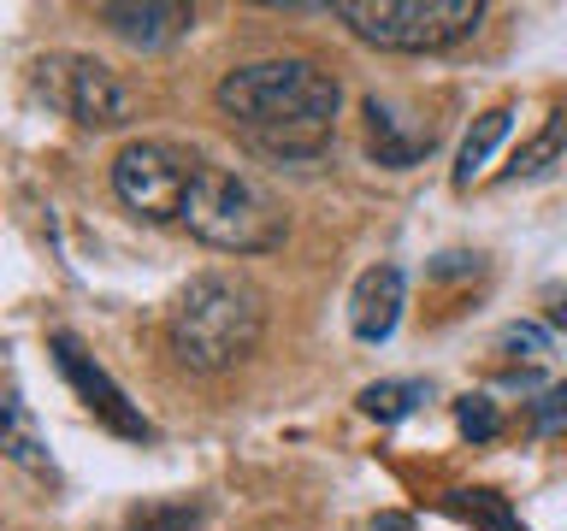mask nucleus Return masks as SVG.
Returning <instances> with one entry per match:
<instances>
[{"instance_id": "f257e3e1", "label": "nucleus", "mask_w": 567, "mask_h": 531, "mask_svg": "<svg viewBox=\"0 0 567 531\" xmlns=\"http://www.w3.org/2000/svg\"><path fill=\"white\" fill-rule=\"evenodd\" d=\"M213 101L248 148L272 159H313L337 131L343 88L313 60H255L225 71Z\"/></svg>"}, {"instance_id": "f03ea898", "label": "nucleus", "mask_w": 567, "mask_h": 531, "mask_svg": "<svg viewBox=\"0 0 567 531\" xmlns=\"http://www.w3.org/2000/svg\"><path fill=\"white\" fill-rule=\"evenodd\" d=\"M266 336V295L243 272H195L172 301L166 343L189 372H230L260 348Z\"/></svg>"}, {"instance_id": "7ed1b4c3", "label": "nucleus", "mask_w": 567, "mask_h": 531, "mask_svg": "<svg viewBox=\"0 0 567 531\" xmlns=\"http://www.w3.org/2000/svg\"><path fill=\"white\" fill-rule=\"evenodd\" d=\"M184 225L195 242L219 248V254H272L290 237V212L260 177H248L237 166H202L184 207Z\"/></svg>"}, {"instance_id": "20e7f679", "label": "nucleus", "mask_w": 567, "mask_h": 531, "mask_svg": "<svg viewBox=\"0 0 567 531\" xmlns=\"http://www.w3.org/2000/svg\"><path fill=\"white\" fill-rule=\"evenodd\" d=\"M337 18L384 53H437L467 42L485 0H337Z\"/></svg>"}, {"instance_id": "39448f33", "label": "nucleus", "mask_w": 567, "mask_h": 531, "mask_svg": "<svg viewBox=\"0 0 567 531\" xmlns=\"http://www.w3.org/2000/svg\"><path fill=\"white\" fill-rule=\"evenodd\" d=\"M207 159L177 148V142H124L118 159H113V189L118 201L148 225H166V219H184L189 207V189L202 177Z\"/></svg>"}, {"instance_id": "423d86ee", "label": "nucleus", "mask_w": 567, "mask_h": 531, "mask_svg": "<svg viewBox=\"0 0 567 531\" xmlns=\"http://www.w3.org/2000/svg\"><path fill=\"white\" fill-rule=\"evenodd\" d=\"M35 95L60 106L65 118H78L83 131H118L136 113L131 83L95 53H48V60H35Z\"/></svg>"}, {"instance_id": "0eeeda50", "label": "nucleus", "mask_w": 567, "mask_h": 531, "mask_svg": "<svg viewBox=\"0 0 567 531\" xmlns=\"http://www.w3.org/2000/svg\"><path fill=\"white\" fill-rule=\"evenodd\" d=\"M48 348H53V361H60L65 384L78 389L83 407H89V414H95L101 425H113V431H118V437H131V442H148V437H154V425L136 414L131 396H124V389L95 366V354H89L78 336H71V331H53V336H48Z\"/></svg>"}, {"instance_id": "6e6552de", "label": "nucleus", "mask_w": 567, "mask_h": 531, "mask_svg": "<svg viewBox=\"0 0 567 531\" xmlns=\"http://www.w3.org/2000/svg\"><path fill=\"white\" fill-rule=\"evenodd\" d=\"M402 301H408V278L402 266H367L361 278H354V295H349V331L361 336V343H390L396 336V319H402Z\"/></svg>"}, {"instance_id": "1a4fd4ad", "label": "nucleus", "mask_w": 567, "mask_h": 531, "mask_svg": "<svg viewBox=\"0 0 567 531\" xmlns=\"http://www.w3.org/2000/svg\"><path fill=\"white\" fill-rule=\"evenodd\" d=\"M367 136H372V159L390 171H408L414 159L432 154V142H437L432 124H408V113H396V106L379 101V95H367Z\"/></svg>"}, {"instance_id": "9d476101", "label": "nucleus", "mask_w": 567, "mask_h": 531, "mask_svg": "<svg viewBox=\"0 0 567 531\" xmlns=\"http://www.w3.org/2000/svg\"><path fill=\"white\" fill-rule=\"evenodd\" d=\"M101 24L113 30L118 42L154 53V48L177 42V35H189L195 7H172V0H148V7H101Z\"/></svg>"}, {"instance_id": "9b49d317", "label": "nucleus", "mask_w": 567, "mask_h": 531, "mask_svg": "<svg viewBox=\"0 0 567 531\" xmlns=\"http://www.w3.org/2000/svg\"><path fill=\"white\" fill-rule=\"evenodd\" d=\"M508 124H514V106H491V113L473 118L467 142H461V159H455V189H467L473 177L491 166V154H496V142L508 136Z\"/></svg>"}, {"instance_id": "f8f14e48", "label": "nucleus", "mask_w": 567, "mask_h": 531, "mask_svg": "<svg viewBox=\"0 0 567 531\" xmlns=\"http://www.w3.org/2000/svg\"><path fill=\"white\" fill-rule=\"evenodd\" d=\"M420 402H432V384H420V378H384V384H367L361 389V414L379 419V425L408 419Z\"/></svg>"}, {"instance_id": "ddd939ff", "label": "nucleus", "mask_w": 567, "mask_h": 531, "mask_svg": "<svg viewBox=\"0 0 567 531\" xmlns=\"http://www.w3.org/2000/svg\"><path fill=\"white\" fill-rule=\"evenodd\" d=\"M561 154H567V106H556V113L544 118V131H538L520 154L508 159V177H544Z\"/></svg>"}, {"instance_id": "4468645a", "label": "nucleus", "mask_w": 567, "mask_h": 531, "mask_svg": "<svg viewBox=\"0 0 567 531\" xmlns=\"http://www.w3.org/2000/svg\"><path fill=\"white\" fill-rule=\"evenodd\" d=\"M450 513H461L473 531H526L520 513L508 508V496L496 490H450Z\"/></svg>"}, {"instance_id": "2eb2a0df", "label": "nucleus", "mask_w": 567, "mask_h": 531, "mask_svg": "<svg viewBox=\"0 0 567 531\" xmlns=\"http://www.w3.org/2000/svg\"><path fill=\"white\" fill-rule=\"evenodd\" d=\"M7 455L18 460V467H35V472H48L53 460H48V442L35 437V419H30V407H24V396H7Z\"/></svg>"}, {"instance_id": "dca6fc26", "label": "nucleus", "mask_w": 567, "mask_h": 531, "mask_svg": "<svg viewBox=\"0 0 567 531\" xmlns=\"http://www.w3.org/2000/svg\"><path fill=\"white\" fill-rule=\"evenodd\" d=\"M195 520H202V502H142L124 531H195Z\"/></svg>"}, {"instance_id": "f3484780", "label": "nucleus", "mask_w": 567, "mask_h": 531, "mask_svg": "<svg viewBox=\"0 0 567 531\" xmlns=\"http://www.w3.org/2000/svg\"><path fill=\"white\" fill-rule=\"evenodd\" d=\"M455 425H461V437H473V442H491L496 431H503V419H496V402L478 396V389H467V396L455 402Z\"/></svg>"}, {"instance_id": "a211bd4d", "label": "nucleus", "mask_w": 567, "mask_h": 531, "mask_svg": "<svg viewBox=\"0 0 567 531\" xmlns=\"http://www.w3.org/2000/svg\"><path fill=\"white\" fill-rule=\"evenodd\" d=\"M532 425H538V431H561V425H567V384L544 389V402L532 407Z\"/></svg>"}, {"instance_id": "6ab92c4d", "label": "nucleus", "mask_w": 567, "mask_h": 531, "mask_svg": "<svg viewBox=\"0 0 567 531\" xmlns=\"http://www.w3.org/2000/svg\"><path fill=\"white\" fill-rule=\"evenodd\" d=\"M503 348H520V354L538 361V354H549V331L544 325H508L503 331Z\"/></svg>"}, {"instance_id": "aec40b11", "label": "nucleus", "mask_w": 567, "mask_h": 531, "mask_svg": "<svg viewBox=\"0 0 567 531\" xmlns=\"http://www.w3.org/2000/svg\"><path fill=\"white\" fill-rule=\"evenodd\" d=\"M372 531H408V520H396V513H384V520H372Z\"/></svg>"}, {"instance_id": "412c9836", "label": "nucleus", "mask_w": 567, "mask_h": 531, "mask_svg": "<svg viewBox=\"0 0 567 531\" xmlns=\"http://www.w3.org/2000/svg\"><path fill=\"white\" fill-rule=\"evenodd\" d=\"M549 319H556V325L567 331V295H556V308H549Z\"/></svg>"}]
</instances>
